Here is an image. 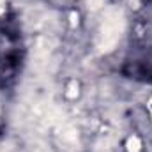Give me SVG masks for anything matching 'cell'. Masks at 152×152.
I'll list each match as a JSON object with an SVG mask.
<instances>
[{
  "label": "cell",
  "instance_id": "6da1fadb",
  "mask_svg": "<svg viewBox=\"0 0 152 152\" xmlns=\"http://www.w3.org/2000/svg\"><path fill=\"white\" fill-rule=\"evenodd\" d=\"M124 28V20H122V12L120 11H108V14L103 18L101 28H99V36H97V48L101 51H108L112 50L117 41L120 39Z\"/></svg>",
  "mask_w": 152,
  "mask_h": 152
}]
</instances>
